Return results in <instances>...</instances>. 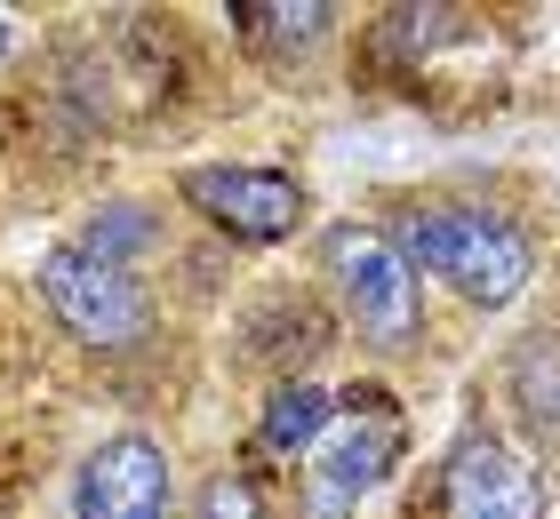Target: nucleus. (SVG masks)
<instances>
[{
	"label": "nucleus",
	"mask_w": 560,
	"mask_h": 519,
	"mask_svg": "<svg viewBox=\"0 0 560 519\" xmlns=\"http://www.w3.org/2000/svg\"><path fill=\"white\" fill-rule=\"evenodd\" d=\"M313 511L320 519H345V504H361L376 480L400 463V415L385 392H352L345 408H328V424L313 448Z\"/></svg>",
	"instance_id": "nucleus-4"
},
{
	"label": "nucleus",
	"mask_w": 560,
	"mask_h": 519,
	"mask_svg": "<svg viewBox=\"0 0 560 519\" xmlns=\"http://www.w3.org/2000/svg\"><path fill=\"white\" fill-rule=\"evenodd\" d=\"M233 24L257 48H272V57H304V48H320L328 40V24H337V9H320V0H241L233 9Z\"/></svg>",
	"instance_id": "nucleus-8"
},
{
	"label": "nucleus",
	"mask_w": 560,
	"mask_h": 519,
	"mask_svg": "<svg viewBox=\"0 0 560 519\" xmlns=\"http://www.w3.org/2000/svg\"><path fill=\"white\" fill-rule=\"evenodd\" d=\"M545 496H537V472L504 448V439L472 432L465 448L448 456L441 472V519H537Z\"/></svg>",
	"instance_id": "nucleus-7"
},
{
	"label": "nucleus",
	"mask_w": 560,
	"mask_h": 519,
	"mask_svg": "<svg viewBox=\"0 0 560 519\" xmlns=\"http://www.w3.org/2000/svg\"><path fill=\"white\" fill-rule=\"evenodd\" d=\"M185 200L233 240H289L304 216L296 176L280 168H185Z\"/></svg>",
	"instance_id": "nucleus-5"
},
{
	"label": "nucleus",
	"mask_w": 560,
	"mask_h": 519,
	"mask_svg": "<svg viewBox=\"0 0 560 519\" xmlns=\"http://www.w3.org/2000/svg\"><path fill=\"white\" fill-rule=\"evenodd\" d=\"M72 511L81 519H168V456L144 432L105 439L72 480Z\"/></svg>",
	"instance_id": "nucleus-6"
},
{
	"label": "nucleus",
	"mask_w": 560,
	"mask_h": 519,
	"mask_svg": "<svg viewBox=\"0 0 560 519\" xmlns=\"http://www.w3.org/2000/svg\"><path fill=\"white\" fill-rule=\"evenodd\" d=\"M513 400L537 439H560V335H528L513 352Z\"/></svg>",
	"instance_id": "nucleus-9"
},
{
	"label": "nucleus",
	"mask_w": 560,
	"mask_h": 519,
	"mask_svg": "<svg viewBox=\"0 0 560 519\" xmlns=\"http://www.w3.org/2000/svg\"><path fill=\"white\" fill-rule=\"evenodd\" d=\"M152 240V224H144V208H105V216H96L89 224V256H96V264H120V248H144Z\"/></svg>",
	"instance_id": "nucleus-11"
},
{
	"label": "nucleus",
	"mask_w": 560,
	"mask_h": 519,
	"mask_svg": "<svg viewBox=\"0 0 560 519\" xmlns=\"http://www.w3.org/2000/svg\"><path fill=\"white\" fill-rule=\"evenodd\" d=\"M393 248L409 256V272L448 280L465 304H513L528 280V240L489 208H409L393 224Z\"/></svg>",
	"instance_id": "nucleus-1"
},
{
	"label": "nucleus",
	"mask_w": 560,
	"mask_h": 519,
	"mask_svg": "<svg viewBox=\"0 0 560 519\" xmlns=\"http://www.w3.org/2000/svg\"><path fill=\"white\" fill-rule=\"evenodd\" d=\"M200 519H265V496H257L241 472H217L209 496H200Z\"/></svg>",
	"instance_id": "nucleus-12"
},
{
	"label": "nucleus",
	"mask_w": 560,
	"mask_h": 519,
	"mask_svg": "<svg viewBox=\"0 0 560 519\" xmlns=\"http://www.w3.org/2000/svg\"><path fill=\"white\" fill-rule=\"evenodd\" d=\"M40 304L57 311V328L89 352H137L152 335V304L120 264H96L89 248H48L40 256Z\"/></svg>",
	"instance_id": "nucleus-2"
},
{
	"label": "nucleus",
	"mask_w": 560,
	"mask_h": 519,
	"mask_svg": "<svg viewBox=\"0 0 560 519\" xmlns=\"http://www.w3.org/2000/svg\"><path fill=\"white\" fill-rule=\"evenodd\" d=\"M320 272L337 280V296H345L352 320H361L369 344H409L417 335V272H409V256L393 248V232L337 224L320 240Z\"/></svg>",
	"instance_id": "nucleus-3"
},
{
	"label": "nucleus",
	"mask_w": 560,
	"mask_h": 519,
	"mask_svg": "<svg viewBox=\"0 0 560 519\" xmlns=\"http://www.w3.org/2000/svg\"><path fill=\"white\" fill-rule=\"evenodd\" d=\"M328 408H337V400H328L320 384H289V392L265 408V448H280V456H289V448H313L320 424H328Z\"/></svg>",
	"instance_id": "nucleus-10"
}]
</instances>
